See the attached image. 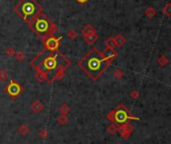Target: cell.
<instances>
[{"instance_id":"1","label":"cell","mask_w":171,"mask_h":144,"mask_svg":"<svg viewBox=\"0 0 171 144\" xmlns=\"http://www.w3.org/2000/svg\"><path fill=\"white\" fill-rule=\"evenodd\" d=\"M111 62L112 61L105 59L102 52H100L97 48H93L85 55L84 59H81L79 66L93 80H96L108 69Z\"/></svg>"},{"instance_id":"2","label":"cell","mask_w":171,"mask_h":144,"mask_svg":"<svg viewBox=\"0 0 171 144\" xmlns=\"http://www.w3.org/2000/svg\"><path fill=\"white\" fill-rule=\"evenodd\" d=\"M14 11L27 22L28 25H30L37 16L42 13V7L36 0H20L14 7Z\"/></svg>"},{"instance_id":"3","label":"cell","mask_w":171,"mask_h":144,"mask_svg":"<svg viewBox=\"0 0 171 144\" xmlns=\"http://www.w3.org/2000/svg\"><path fill=\"white\" fill-rule=\"evenodd\" d=\"M40 55H41V61L40 63V65L36 66V69H40V70H41V71H44L46 74V76H48V74H55V79L56 75H58L59 73L63 72L65 68H66L70 64V62L59 64V59L63 57L62 55L49 54V55H44V57H42L41 52Z\"/></svg>"},{"instance_id":"4","label":"cell","mask_w":171,"mask_h":144,"mask_svg":"<svg viewBox=\"0 0 171 144\" xmlns=\"http://www.w3.org/2000/svg\"><path fill=\"white\" fill-rule=\"evenodd\" d=\"M29 27L42 40L49 36H53L59 30L58 26L55 23L49 21L48 16L44 15V13L38 15L37 18L29 25Z\"/></svg>"},{"instance_id":"5","label":"cell","mask_w":171,"mask_h":144,"mask_svg":"<svg viewBox=\"0 0 171 144\" xmlns=\"http://www.w3.org/2000/svg\"><path fill=\"white\" fill-rule=\"evenodd\" d=\"M109 118H111V120L116 123H119V124H124V123H127L129 120H133V119L134 120H139V118L132 116L130 111L122 104H120L116 110L112 111L109 114Z\"/></svg>"},{"instance_id":"6","label":"cell","mask_w":171,"mask_h":144,"mask_svg":"<svg viewBox=\"0 0 171 144\" xmlns=\"http://www.w3.org/2000/svg\"><path fill=\"white\" fill-rule=\"evenodd\" d=\"M62 38H56L53 36H49L48 37H45L44 40V47L45 50H48L49 51H58V48L59 47V40Z\"/></svg>"},{"instance_id":"7","label":"cell","mask_w":171,"mask_h":144,"mask_svg":"<svg viewBox=\"0 0 171 144\" xmlns=\"http://www.w3.org/2000/svg\"><path fill=\"white\" fill-rule=\"evenodd\" d=\"M117 130L120 132V134L122 135L123 138H128L131 133L133 132V127L129 123H124V124H121V126L119 128H117Z\"/></svg>"},{"instance_id":"8","label":"cell","mask_w":171,"mask_h":144,"mask_svg":"<svg viewBox=\"0 0 171 144\" xmlns=\"http://www.w3.org/2000/svg\"><path fill=\"white\" fill-rule=\"evenodd\" d=\"M7 91H8V93L11 95V96H17L19 93H20V86L18 84H16L15 82H12L9 84L8 87H7Z\"/></svg>"},{"instance_id":"9","label":"cell","mask_w":171,"mask_h":144,"mask_svg":"<svg viewBox=\"0 0 171 144\" xmlns=\"http://www.w3.org/2000/svg\"><path fill=\"white\" fill-rule=\"evenodd\" d=\"M103 55H104V58L109 59V61H113L114 59L117 57V52L116 51L114 50V48H111V47H106L105 51L102 52Z\"/></svg>"},{"instance_id":"10","label":"cell","mask_w":171,"mask_h":144,"mask_svg":"<svg viewBox=\"0 0 171 144\" xmlns=\"http://www.w3.org/2000/svg\"><path fill=\"white\" fill-rule=\"evenodd\" d=\"M31 111L35 114H38L40 112L44 110V104L41 103L40 101H34L32 104H31Z\"/></svg>"},{"instance_id":"11","label":"cell","mask_w":171,"mask_h":144,"mask_svg":"<svg viewBox=\"0 0 171 144\" xmlns=\"http://www.w3.org/2000/svg\"><path fill=\"white\" fill-rule=\"evenodd\" d=\"M84 38H85V40L87 41V44H89L90 45H92V44H94L96 43V41L98 40L99 36H98V34L95 32V33L89 34V36H85Z\"/></svg>"},{"instance_id":"12","label":"cell","mask_w":171,"mask_h":144,"mask_svg":"<svg viewBox=\"0 0 171 144\" xmlns=\"http://www.w3.org/2000/svg\"><path fill=\"white\" fill-rule=\"evenodd\" d=\"M82 32H83V36H89V34H92V33H95L96 32V29L95 27L92 25V24H87L83 30H82Z\"/></svg>"},{"instance_id":"13","label":"cell","mask_w":171,"mask_h":144,"mask_svg":"<svg viewBox=\"0 0 171 144\" xmlns=\"http://www.w3.org/2000/svg\"><path fill=\"white\" fill-rule=\"evenodd\" d=\"M35 78H36L38 82H44V81L48 79V76H46V74L44 71L37 69V72H36V74H35Z\"/></svg>"},{"instance_id":"14","label":"cell","mask_w":171,"mask_h":144,"mask_svg":"<svg viewBox=\"0 0 171 144\" xmlns=\"http://www.w3.org/2000/svg\"><path fill=\"white\" fill-rule=\"evenodd\" d=\"M114 40H115V44L117 47H121V45H123L126 41L125 37H124L122 34H117V36L114 37Z\"/></svg>"},{"instance_id":"15","label":"cell","mask_w":171,"mask_h":144,"mask_svg":"<svg viewBox=\"0 0 171 144\" xmlns=\"http://www.w3.org/2000/svg\"><path fill=\"white\" fill-rule=\"evenodd\" d=\"M157 63H158V65L160 66H165L166 65H168V63H169V59L167 57H165V55H160V57L157 59Z\"/></svg>"},{"instance_id":"16","label":"cell","mask_w":171,"mask_h":144,"mask_svg":"<svg viewBox=\"0 0 171 144\" xmlns=\"http://www.w3.org/2000/svg\"><path fill=\"white\" fill-rule=\"evenodd\" d=\"M155 14H156V11L153 7H148L145 10V15L147 16L148 18H153V17L155 16Z\"/></svg>"},{"instance_id":"17","label":"cell","mask_w":171,"mask_h":144,"mask_svg":"<svg viewBox=\"0 0 171 144\" xmlns=\"http://www.w3.org/2000/svg\"><path fill=\"white\" fill-rule=\"evenodd\" d=\"M105 44H106L107 47H111V48L115 47H116V44H115V40H114V37L110 36V37L107 38L106 41H105Z\"/></svg>"},{"instance_id":"18","label":"cell","mask_w":171,"mask_h":144,"mask_svg":"<svg viewBox=\"0 0 171 144\" xmlns=\"http://www.w3.org/2000/svg\"><path fill=\"white\" fill-rule=\"evenodd\" d=\"M162 11H163V13H164L166 16L171 17V3H167L164 7H163Z\"/></svg>"},{"instance_id":"19","label":"cell","mask_w":171,"mask_h":144,"mask_svg":"<svg viewBox=\"0 0 171 144\" xmlns=\"http://www.w3.org/2000/svg\"><path fill=\"white\" fill-rule=\"evenodd\" d=\"M67 37H69L70 40H76L78 37V32L74 29H70L69 32H67Z\"/></svg>"},{"instance_id":"20","label":"cell","mask_w":171,"mask_h":144,"mask_svg":"<svg viewBox=\"0 0 171 144\" xmlns=\"http://www.w3.org/2000/svg\"><path fill=\"white\" fill-rule=\"evenodd\" d=\"M15 55V59L18 62L23 61V59L25 58V55H24V52H22V51H17V52H15V55Z\"/></svg>"},{"instance_id":"21","label":"cell","mask_w":171,"mask_h":144,"mask_svg":"<svg viewBox=\"0 0 171 144\" xmlns=\"http://www.w3.org/2000/svg\"><path fill=\"white\" fill-rule=\"evenodd\" d=\"M18 131H19L22 135H25V134H27L28 132H29V129H28V127H27L26 125H22V126H20V127H19Z\"/></svg>"},{"instance_id":"22","label":"cell","mask_w":171,"mask_h":144,"mask_svg":"<svg viewBox=\"0 0 171 144\" xmlns=\"http://www.w3.org/2000/svg\"><path fill=\"white\" fill-rule=\"evenodd\" d=\"M114 77H115L116 79H121L123 77V71L122 70H120V69H118V70H116L115 72H114Z\"/></svg>"},{"instance_id":"23","label":"cell","mask_w":171,"mask_h":144,"mask_svg":"<svg viewBox=\"0 0 171 144\" xmlns=\"http://www.w3.org/2000/svg\"><path fill=\"white\" fill-rule=\"evenodd\" d=\"M5 54L8 55V57H13V55H15V51H14L13 47H8V48H6Z\"/></svg>"},{"instance_id":"24","label":"cell","mask_w":171,"mask_h":144,"mask_svg":"<svg viewBox=\"0 0 171 144\" xmlns=\"http://www.w3.org/2000/svg\"><path fill=\"white\" fill-rule=\"evenodd\" d=\"M69 111H70V108H69V106H67V105H66V104H63V106H62V108H60V112H62V113H63V115L66 114Z\"/></svg>"},{"instance_id":"25","label":"cell","mask_w":171,"mask_h":144,"mask_svg":"<svg viewBox=\"0 0 171 144\" xmlns=\"http://www.w3.org/2000/svg\"><path fill=\"white\" fill-rule=\"evenodd\" d=\"M130 96H131V98H132V99L136 100L137 98L139 97V92H138L137 90H133V91H132V92H131Z\"/></svg>"},{"instance_id":"26","label":"cell","mask_w":171,"mask_h":144,"mask_svg":"<svg viewBox=\"0 0 171 144\" xmlns=\"http://www.w3.org/2000/svg\"><path fill=\"white\" fill-rule=\"evenodd\" d=\"M116 130H117V128H116V127H115V126H114V125L110 126V127H109V131H111V133H114V132L116 131Z\"/></svg>"},{"instance_id":"27","label":"cell","mask_w":171,"mask_h":144,"mask_svg":"<svg viewBox=\"0 0 171 144\" xmlns=\"http://www.w3.org/2000/svg\"><path fill=\"white\" fill-rule=\"evenodd\" d=\"M77 1L79 2V3H82V4H84V3L88 2V0H77Z\"/></svg>"}]
</instances>
